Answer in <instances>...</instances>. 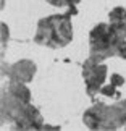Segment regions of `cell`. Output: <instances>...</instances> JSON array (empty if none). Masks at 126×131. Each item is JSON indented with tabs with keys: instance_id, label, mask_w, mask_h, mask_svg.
Listing matches in <instances>:
<instances>
[{
	"instance_id": "cell-1",
	"label": "cell",
	"mask_w": 126,
	"mask_h": 131,
	"mask_svg": "<svg viewBox=\"0 0 126 131\" xmlns=\"http://www.w3.org/2000/svg\"><path fill=\"white\" fill-rule=\"evenodd\" d=\"M0 125H10L12 129H44V118L34 107L28 84L8 81L2 86Z\"/></svg>"
},
{
	"instance_id": "cell-2",
	"label": "cell",
	"mask_w": 126,
	"mask_h": 131,
	"mask_svg": "<svg viewBox=\"0 0 126 131\" xmlns=\"http://www.w3.org/2000/svg\"><path fill=\"white\" fill-rule=\"evenodd\" d=\"M73 41V23L68 13L49 15L39 19L34 42L49 49H62Z\"/></svg>"
},
{
	"instance_id": "cell-3",
	"label": "cell",
	"mask_w": 126,
	"mask_h": 131,
	"mask_svg": "<svg viewBox=\"0 0 126 131\" xmlns=\"http://www.w3.org/2000/svg\"><path fill=\"white\" fill-rule=\"evenodd\" d=\"M89 57L104 62L110 57L126 60V37H121L108 23H99L89 32Z\"/></svg>"
},
{
	"instance_id": "cell-4",
	"label": "cell",
	"mask_w": 126,
	"mask_h": 131,
	"mask_svg": "<svg viewBox=\"0 0 126 131\" xmlns=\"http://www.w3.org/2000/svg\"><path fill=\"white\" fill-rule=\"evenodd\" d=\"M83 123L86 128L97 129V131L124 129L123 105H121V102H117V104L97 102L84 112Z\"/></svg>"
},
{
	"instance_id": "cell-5",
	"label": "cell",
	"mask_w": 126,
	"mask_h": 131,
	"mask_svg": "<svg viewBox=\"0 0 126 131\" xmlns=\"http://www.w3.org/2000/svg\"><path fill=\"white\" fill-rule=\"evenodd\" d=\"M107 65L94 58H87L83 65V78L86 84V92L94 95L102 91V86L107 79Z\"/></svg>"
},
{
	"instance_id": "cell-6",
	"label": "cell",
	"mask_w": 126,
	"mask_h": 131,
	"mask_svg": "<svg viewBox=\"0 0 126 131\" xmlns=\"http://www.w3.org/2000/svg\"><path fill=\"white\" fill-rule=\"evenodd\" d=\"M37 67L32 60L21 58L12 65L5 63V58L2 60V78H7L8 81H18V83H31L36 76Z\"/></svg>"
},
{
	"instance_id": "cell-7",
	"label": "cell",
	"mask_w": 126,
	"mask_h": 131,
	"mask_svg": "<svg viewBox=\"0 0 126 131\" xmlns=\"http://www.w3.org/2000/svg\"><path fill=\"white\" fill-rule=\"evenodd\" d=\"M108 24L121 37H126V8L124 7H115L113 10H110Z\"/></svg>"
},
{
	"instance_id": "cell-8",
	"label": "cell",
	"mask_w": 126,
	"mask_h": 131,
	"mask_svg": "<svg viewBox=\"0 0 126 131\" xmlns=\"http://www.w3.org/2000/svg\"><path fill=\"white\" fill-rule=\"evenodd\" d=\"M0 29H2V60L5 58V49L8 45V39H10V31H8V26L5 23L0 24Z\"/></svg>"
},
{
	"instance_id": "cell-9",
	"label": "cell",
	"mask_w": 126,
	"mask_h": 131,
	"mask_svg": "<svg viewBox=\"0 0 126 131\" xmlns=\"http://www.w3.org/2000/svg\"><path fill=\"white\" fill-rule=\"evenodd\" d=\"M47 3H50L52 7H58V8H63V7H74L79 0H45Z\"/></svg>"
},
{
	"instance_id": "cell-10",
	"label": "cell",
	"mask_w": 126,
	"mask_h": 131,
	"mask_svg": "<svg viewBox=\"0 0 126 131\" xmlns=\"http://www.w3.org/2000/svg\"><path fill=\"white\" fill-rule=\"evenodd\" d=\"M120 102H121V105H123V110H124V129H126V99L120 100Z\"/></svg>"
}]
</instances>
